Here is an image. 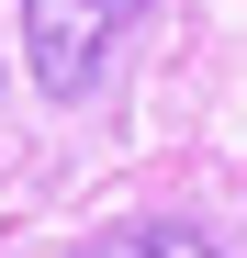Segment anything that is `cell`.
<instances>
[{
	"label": "cell",
	"mask_w": 247,
	"mask_h": 258,
	"mask_svg": "<svg viewBox=\"0 0 247 258\" xmlns=\"http://www.w3.org/2000/svg\"><path fill=\"white\" fill-rule=\"evenodd\" d=\"M135 12H146V0H23V56H34V90H45V101H90Z\"/></svg>",
	"instance_id": "1"
},
{
	"label": "cell",
	"mask_w": 247,
	"mask_h": 258,
	"mask_svg": "<svg viewBox=\"0 0 247 258\" xmlns=\"http://www.w3.org/2000/svg\"><path fill=\"white\" fill-rule=\"evenodd\" d=\"M90 258H214V236H191V225H124V236H101Z\"/></svg>",
	"instance_id": "2"
}]
</instances>
